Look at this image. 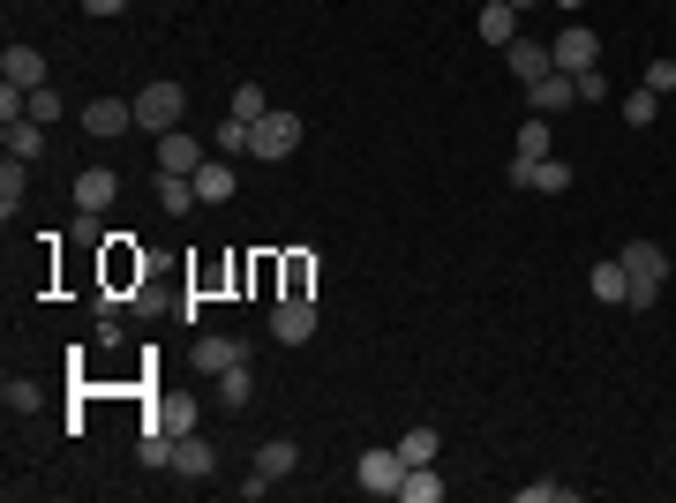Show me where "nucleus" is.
<instances>
[{
	"label": "nucleus",
	"instance_id": "obj_1",
	"mask_svg": "<svg viewBox=\"0 0 676 503\" xmlns=\"http://www.w3.org/2000/svg\"><path fill=\"white\" fill-rule=\"evenodd\" d=\"M616 263H624V278H631V309H654L662 286H669V255L654 249V241H624Z\"/></svg>",
	"mask_w": 676,
	"mask_h": 503
},
{
	"label": "nucleus",
	"instance_id": "obj_2",
	"mask_svg": "<svg viewBox=\"0 0 676 503\" xmlns=\"http://www.w3.org/2000/svg\"><path fill=\"white\" fill-rule=\"evenodd\" d=\"M181 121H189V91L181 83H143L135 91V128L143 135H173Z\"/></svg>",
	"mask_w": 676,
	"mask_h": 503
},
{
	"label": "nucleus",
	"instance_id": "obj_3",
	"mask_svg": "<svg viewBox=\"0 0 676 503\" xmlns=\"http://www.w3.org/2000/svg\"><path fill=\"white\" fill-rule=\"evenodd\" d=\"M293 466H301V443H293V436H264V443H256V466H249V481H241V503L270 496V489H278Z\"/></svg>",
	"mask_w": 676,
	"mask_h": 503
},
{
	"label": "nucleus",
	"instance_id": "obj_4",
	"mask_svg": "<svg viewBox=\"0 0 676 503\" xmlns=\"http://www.w3.org/2000/svg\"><path fill=\"white\" fill-rule=\"evenodd\" d=\"M353 481H361L369 496H399V481H406V458H399V443H369V451L353 458Z\"/></svg>",
	"mask_w": 676,
	"mask_h": 503
},
{
	"label": "nucleus",
	"instance_id": "obj_5",
	"mask_svg": "<svg viewBox=\"0 0 676 503\" xmlns=\"http://www.w3.org/2000/svg\"><path fill=\"white\" fill-rule=\"evenodd\" d=\"M270 338L278 346H309L316 338V294H278L270 301Z\"/></svg>",
	"mask_w": 676,
	"mask_h": 503
},
{
	"label": "nucleus",
	"instance_id": "obj_6",
	"mask_svg": "<svg viewBox=\"0 0 676 503\" xmlns=\"http://www.w3.org/2000/svg\"><path fill=\"white\" fill-rule=\"evenodd\" d=\"M293 151H301V113H278V106H270L264 121H256V151H249V158L278 166V158H293Z\"/></svg>",
	"mask_w": 676,
	"mask_h": 503
},
{
	"label": "nucleus",
	"instance_id": "obj_7",
	"mask_svg": "<svg viewBox=\"0 0 676 503\" xmlns=\"http://www.w3.org/2000/svg\"><path fill=\"white\" fill-rule=\"evenodd\" d=\"M504 181H511V189L564 195V189H571V166H564V158H511V166H504Z\"/></svg>",
	"mask_w": 676,
	"mask_h": 503
},
{
	"label": "nucleus",
	"instance_id": "obj_8",
	"mask_svg": "<svg viewBox=\"0 0 676 503\" xmlns=\"http://www.w3.org/2000/svg\"><path fill=\"white\" fill-rule=\"evenodd\" d=\"M75 128L98 135V143H113V135H129V128H135V106H129V98H90V106L75 113Z\"/></svg>",
	"mask_w": 676,
	"mask_h": 503
},
{
	"label": "nucleus",
	"instance_id": "obj_9",
	"mask_svg": "<svg viewBox=\"0 0 676 503\" xmlns=\"http://www.w3.org/2000/svg\"><path fill=\"white\" fill-rule=\"evenodd\" d=\"M548 61L564 68V75H587V68L602 61V38H594L587 23H571V31H556V46H548Z\"/></svg>",
	"mask_w": 676,
	"mask_h": 503
},
{
	"label": "nucleus",
	"instance_id": "obj_10",
	"mask_svg": "<svg viewBox=\"0 0 676 503\" xmlns=\"http://www.w3.org/2000/svg\"><path fill=\"white\" fill-rule=\"evenodd\" d=\"M564 106H579V83H571L564 68H548L541 83H527V113H541V121H548V113H564Z\"/></svg>",
	"mask_w": 676,
	"mask_h": 503
},
{
	"label": "nucleus",
	"instance_id": "obj_11",
	"mask_svg": "<svg viewBox=\"0 0 676 503\" xmlns=\"http://www.w3.org/2000/svg\"><path fill=\"white\" fill-rule=\"evenodd\" d=\"M241 361H249V346H241V338H218V331H210V338H196V376H226V369H241Z\"/></svg>",
	"mask_w": 676,
	"mask_h": 503
},
{
	"label": "nucleus",
	"instance_id": "obj_12",
	"mask_svg": "<svg viewBox=\"0 0 676 503\" xmlns=\"http://www.w3.org/2000/svg\"><path fill=\"white\" fill-rule=\"evenodd\" d=\"M0 83L38 91V83H46V53H38V46H8V53H0Z\"/></svg>",
	"mask_w": 676,
	"mask_h": 503
},
{
	"label": "nucleus",
	"instance_id": "obj_13",
	"mask_svg": "<svg viewBox=\"0 0 676 503\" xmlns=\"http://www.w3.org/2000/svg\"><path fill=\"white\" fill-rule=\"evenodd\" d=\"M113 195H121V173L113 166H83L75 173V211H106Z\"/></svg>",
	"mask_w": 676,
	"mask_h": 503
},
{
	"label": "nucleus",
	"instance_id": "obj_14",
	"mask_svg": "<svg viewBox=\"0 0 676 503\" xmlns=\"http://www.w3.org/2000/svg\"><path fill=\"white\" fill-rule=\"evenodd\" d=\"M203 166V143L189 128H173V135H158V173H196Z\"/></svg>",
	"mask_w": 676,
	"mask_h": 503
},
{
	"label": "nucleus",
	"instance_id": "obj_15",
	"mask_svg": "<svg viewBox=\"0 0 676 503\" xmlns=\"http://www.w3.org/2000/svg\"><path fill=\"white\" fill-rule=\"evenodd\" d=\"M504 68H511L519 83H541L556 61H548V46H541V38H511V46H504Z\"/></svg>",
	"mask_w": 676,
	"mask_h": 503
},
{
	"label": "nucleus",
	"instance_id": "obj_16",
	"mask_svg": "<svg viewBox=\"0 0 676 503\" xmlns=\"http://www.w3.org/2000/svg\"><path fill=\"white\" fill-rule=\"evenodd\" d=\"M233 189H241L233 158H203V166H196V195H203V203H233Z\"/></svg>",
	"mask_w": 676,
	"mask_h": 503
},
{
	"label": "nucleus",
	"instance_id": "obj_17",
	"mask_svg": "<svg viewBox=\"0 0 676 503\" xmlns=\"http://www.w3.org/2000/svg\"><path fill=\"white\" fill-rule=\"evenodd\" d=\"M210 466H218L210 436H181V443H173V474H181V481H210Z\"/></svg>",
	"mask_w": 676,
	"mask_h": 503
},
{
	"label": "nucleus",
	"instance_id": "obj_18",
	"mask_svg": "<svg viewBox=\"0 0 676 503\" xmlns=\"http://www.w3.org/2000/svg\"><path fill=\"white\" fill-rule=\"evenodd\" d=\"M587 286H594V301H608V309H631V278H624V263H616V255L587 271Z\"/></svg>",
	"mask_w": 676,
	"mask_h": 503
},
{
	"label": "nucleus",
	"instance_id": "obj_19",
	"mask_svg": "<svg viewBox=\"0 0 676 503\" xmlns=\"http://www.w3.org/2000/svg\"><path fill=\"white\" fill-rule=\"evenodd\" d=\"M203 195H196V173H158V211L166 218H189Z\"/></svg>",
	"mask_w": 676,
	"mask_h": 503
},
{
	"label": "nucleus",
	"instance_id": "obj_20",
	"mask_svg": "<svg viewBox=\"0 0 676 503\" xmlns=\"http://www.w3.org/2000/svg\"><path fill=\"white\" fill-rule=\"evenodd\" d=\"M481 38L504 53V46L519 38V8H511V0H481Z\"/></svg>",
	"mask_w": 676,
	"mask_h": 503
},
{
	"label": "nucleus",
	"instance_id": "obj_21",
	"mask_svg": "<svg viewBox=\"0 0 676 503\" xmlns=\"http://www.w3.org/2000/svg\"><path fill=\"white\" fill-rule=\"evenodd\" d=\"M150 421H158L166 436H196V398H181V391H166V398L150 406Z\"/></svg>",
	"mask_w": 676,
	"mask_h": 503
},
{
	"label": "nucleus",
	"instance_id": "obj_22",
	"mask_svg": "<svg viewBox=\"0 0 676 503\" xmlns=\"http://www.w3.org/2000/svg\"><path fill=\"white\" fill-rule=\"evenodd\" d=\"M0 143H8V158H38L46 151V121H31V113L23 121H0Z\"/></svg>",
	"mask_w": 676,
	"mask_h": 503
},
{
	"label": "nucleus",
	"instance_id": "obj_23",
	"mask_svg": "<svg viewBox=\"0 0 676 503\" xmlns=\"http://www.w3.org/2000/svg\"><path fill=\"white\" fill-rule=\"evenodd\" d=\"M23 166H31V158H8V166H0V218H15L23 195H31V173H23Z\"/></svg>",
	"mask_w": 676,
	"mask_h": 503
},
{
	"label": "nucleus",
	"instance_id": "obj_24",
	"mask_svg": "<svg viewBox=\"0 0 676 503\" xmlns=\"http://www.w3.org/2000/svg\"><path fill=\"white\" fill-rule=\"evenodd\" d=\"M511 158H556V128L541 121V113H534V121H519V151H511Z\"/></svg>",
	"mask_w": 676,
	"mask_h": 503
},
{
	"label": "nucleus",
	"instance_id": "obj_25",
	"mask_svg": "<svg viewBox=\"0 0 676 503\" xmlns=\"http://www.w3.org/2000/svg\"><path fill=\"white\" fill-rule=\"evenodd\" d=\"M210 143H218V158H249L256 151V121H218Z\"/></svg>",
	"mask_w": 676,
	"mask_h": 503
},
{
	"label": "nucleus",
	"instance_id": "obj_26",
	"mask_svg": "<svg viewBox=\"0 0 676 503\" xmlns=\"http://www.w3.org/2000/svg\"><path fill=\"white\" fill-rule=\"evenodd\" d=\"M249 398H256V376H249V361H241V369H226V376H218V406H226V414H241Z\"/></svg>",
	"mask_w": 676,
	"mask_h": 503
},
{
	"label": "nucleus",
	"instance_id": "obj_27",
	"mask_svg": "<svg viewBox=\"0 0 676 503\" xmlns=\"http://www.w3.org/2000/svg\"><path fill=\"white\" fill-rule=\"evenodd\" d=\"M399 496H406V503H444V481H436V466H406Z\"/></svg>",
	"mask_w": 676,
	"mask_h": 503
},
{
	"label": "nucleus",
	"instance_id": "obj_28",
	"mask_svg": "<svg viewBox=\"0 0 676 503\" xmlns=\"http://www.w3.org/2000/svg\"><path fill=\"white\" fill-rule=\"evenodd\" d=\"M654 121H662V98H654V91L639 83V91L624 98V128H654Z\"/></svg>",
	"mask_w": 676,
	"mask_h": 503
},
{
	"label": "nucleus",
	"instance_id": "obj_29",
	"mask_svg": "<svg viewBox=\"0 0 676 503\" xmlns=\"http://www.w3.org/2000/svg\"><path fill=\"white\" fill-rule=\"evenodd\" d=\"M399 458H406V466H436V429H406Z\"/></svg>",
	"mask_w": 676,
	"mask_h": 503
},
{
	"label": "nucleus",
	"instance_id": "obj_30",
	"mask_svg": "<svg viewBox=\"0 0 676 503\" xmlns=\"http://www.w3.org/2000/svg\"><path fill=\"white\" fill-rule=\"evenodd\" d=\"M264 113H270V98L256 83H241V91H233V121H264Z\"/></svg>",
	"mask_w": 676,
	"mask_h": 503
},
{
	"label": "nucleus",
	"instance_id": "obj_31",
	"mask_svg": "<svg viewBox=\"0 0 676 503\" xmlns=\"http://www.w3.org/2000/svg\"><path fill=\"white\" fill-rule=\"evenodd\" d=\"M0 398H8V414H31V406H38V383H31V376H8V383H0Z\"/></svg>",
	"mask_w": 676,
	"mask_h": 503
},
{
	"label": "nucleus",
	"instance_id": "obj_32",
	"mask_svg": "<svg viewBox=\"0 0 676 503\" xmlns=\"http://www.w3.org/2000/svg\"><path fill=\"white\" fill-rule=\"evenodd\" d=\"M316 286V255H286V294H309Z\"/></svg>",
	"mask_w": 676,
	"mask_h": 503
},
{
	"label": "nucleus",
	"instance_id": "obj_33",
	"mask_svg": "<svg viewBox=\"0 0 676 503\" xmlns=\"http://www.w3.org/2000/svg\"><path fill=\"white\" fill-rule=\"evenodd\" d=\"M31 121H61V91H53V83L31 91Z\"/></svg>",
	"mask_w": 676,
	"mask_h": 503
},
{
	"label": "nucleus",
	"instance_id": "obj_34",
	"mask_svg": "<svg viewBox=\"0 0 676 503\" xmlns=\"http://www.w3.org/2000/svg\"><path fill=\"white\" fill-rule=\"evenodd\" d=\"M519 503H571V489H564V481H527Z\"/></svg>",
	"mask_w": 676,
	"mask_h": 503
},
{
	"label": "nucleus",
	"instance_id": "obj_35",
	"mask_svg": "<svg viewBox=\"0 0 676 503\" xmlns=\"http://www.w3.org/2000/svg\"><path fill=\"white\" fill-rule=\"evenodd\" d=\"M571 83H579V106H602V98H608V75H602V68H587V75H571Z\"/></svg>",
	"mask_w": 676,
	"mask_h": 503
},
{
	"label": "nucleus",
	"instance_id": "obj_36",
	"mask_svg": "<svg viewBox=\"0 0 676 503\" xmlns=\"http://www.w3.org/2000/svg\"><path fill=\"white\" fill-rule=\"evenodd\" d=\"M647 91L669 98V91H676V61H647Z\"/></svg>",
	"mask_w": 676,
	"mask_h": 503
},
{
	"label": "nucleus",
	"instance_id": "obj_37",
	"mask_svg": "<svg viewBox=\"0 0 676 503\" xmlns=\"http://www.w3.org/2000/svg\"><path fill=\"white\" fill-rule=\"evenodd\" d=\"M75 8H83V15H121L129 0H75Z\"/></svg>",
	"mask_w": 676,
	"mask_h": 503
},
{
	"label": "nucleus",
	"instance_id": "obj_38",
	"mask_svg": "<svg viewBox=\"0 0 676 503\" xmlns=\"http://www.w3.org/2000/svg\"><path fill=\"white\" fill-rule=\"evenodd\" d=\"M548 8H564V15H571V8H587V0H548Z\"/></svg>",
	"mask_w": 676,
	"mask_h": 503
},
{
	"label": "nucleus",
	"instance_id": "obj_39",
	"mask_svg": "<svg viewBox=\"0 0 676 503\" xmlns=\"http://www.w3.org/2000/svg\"><path fill=\"white\" fill-rule=\"evenodd\" d=\"M511 8H548V0H511Z\"/></svg>",
	"mask_w": 676,
	"mask_h": 503
}]
</instances>
